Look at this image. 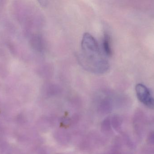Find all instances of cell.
Segmentation results:
<instances>
[{
  "mask_svg": "<svg viewBox=\"0 0 154 154\" xmlns=\"http://www.w3.org/2000/svg\"><path fill=\"white\" fill-rule=\"evenodd\" d=\"M106 57L94 37L88 33H84L82 39L81 52L78 56L82 67L95 74L106 73L109 68Z\"/></svg>",
  "mask_w": 154,
  "mask_h": 154,
  "instance_id": "6da1fadb",
  "label": "cell"
},
{
  "mask_svg": "<svg viewBox=\"0 0 154 154\" xmlns=\"http://www.w3.org/2000/svg\"><path fill=\"white\" fill-rule=\"evenodd\" d=\"M136 93L138 100L147 107L154 109V92L143 84L135 87Z\"/></svg>",
  "mask_w": 154,
  "mask_h": 154,
  "instance_id": "7a4b0ae2",
  "label": "cell"
},
{
  "mask_svg": "<svg viewBox=\"0 0 154 154\" xmlns=\"http://www.w3.org/2000/svg\"><path fill=\"white\" fill-rule=\"evenodd\" d=\"M102 52L106 57L112 54V49L110 45V39L107 34H105L103 37L102 43Z\"/></svg>",
  "mask_w": 154,
  "mask_h": 154,
  "instance_id": "3957f363",
  "label": "cell"
},
{
  "mask_svg": "<svg viewBox=\"0 0 154 154\" xmlns=\"http://www.w3.org/2000/svg\"><path fill=\"white\" fill-rule=\"evenodd\" d=\"M111 109V104L109 100L107 99L103 100L100 105L99 110L100 113L106 114L109 113Z\"/></svg>",
  "mask_w": 154,
  "mask_h": 154,
  "instance_id": "277c9868",
  "label": "cell"
},
{
  "mask_svg": "<svg viewBox=\"0 0 154 154\" xmlns=\"http://www.w3.org/2000/svg\"><path fill=\"white\" fill-rule=\"evenodd\" d=\"M111 122L109 118L105 119L102 122L101 128L104 132H108L111 129Z\"/></svg>",
  "mask_w": 154,
  "mask_h": 154,
  "instance_id": "5b68a950",
  "label": "cell"
}]
</instances>
